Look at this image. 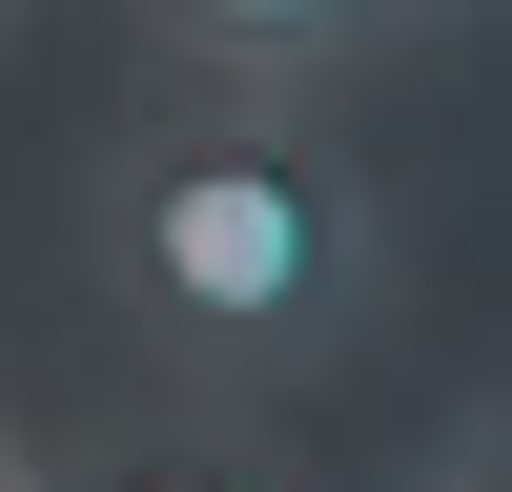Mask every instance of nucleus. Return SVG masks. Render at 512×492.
<instances>
[{"label": "nucleus", "mask_w": 512, "mask_h": 492, "mask_svg": "<svg viewBox=\"0 0 512 492\" xmlns=\"http://www.w3.org/2000/svg\"><path fill=\"white\" fill-rule=\"evenodd\" d=\"M164 62H205L226 103H308V82H349L369 41H410V0H144Z\"/></svg>", "instance_id": "2"}, {"label": "nucleus", "mask_w": 512, "mask_h": 492, "mask_svg": "<svg viewBox=\"0 0 512 492\" xmlns=\"http://www.w3.org/2000/svg\"><path fill=\"white\" fill-rule=\"evenodd\" d=\"M103 492H226V472H103Z\"/></svg>", "instance_id": "3"}, {"label": "nucleus", "mask_w": 512, "mask_h": 492, "mask_svg": "<svg viewBox=\"0 0 512 492\" xmlns=\"http://www.w3.org/2000/svg\"><path fill=\"white\" fill-rule=\"evenodd\" d=\"M410 21H472V0H410Z\"/></svg>", "instance_id": "4"}, {"label": "nucleus", "mask_w": 512, "mask_h": 492, "mask_svg": "<svg viewBox=\"0 0 512 492\" xmlns=\"http://www.w3.org/2000/svg\"><path fill=\"white\" fill-rule=\"evenodd\" d=\"M0 492H41V472H21V451H0Z\"/></svg>", "instance_id": "5"}, {"label": "nucleus", "mask_w": 512, "mask_h": 492, "mask_svg": "<svg viewBox=\"0 0 512 492\" xmlns=\"http://www.w3.org/2000/svg\"><path fill=\"white\" fill-rule=\"evenodd\" d=\"M82 267H103V308L144 328L185 390L267 410V390H328V369L369 349V308H390V205H369V164L328 144V123L226 103V123H144V144L103 164Z\"/></svg>", "instance_id": "1"}]
</instances>
